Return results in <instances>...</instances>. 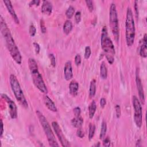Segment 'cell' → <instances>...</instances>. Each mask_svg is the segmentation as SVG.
Masks as SVG:
<instances>
[{"label": "cell", "mask_w": 147, "mask_h": 147, "mask_svg": "<svg viewBox=\"0 0 147 147\" xmlns=\"http://www.w3.org/2000/svg\"><path fill=\"white\" fill-rule=\"evenodd\" d=\"M0 30L6 43V47L13 59L18 64H21L22 62V56L21 53L13 39L10 30L9 29L5 20L2 16L0 17Z\"/></svg>", "instance_id": "cell-1"}, {"label": "cell", "mask_w": 147, "mask_h": 147, "mask_svg": "<svg viewBox=\"0 0 147 147\" xmlns=\"http://www.w3.org/2000/svg\"><path fill=\"white\" fill-rule=\"evenodd\" d=\"M28 66L33 84L40 92L47 94L48 93L47 87L41 74L38 71L37 63L34 59L29 58L28 59Z\"/></svg>", "instance_id": "cell-2"}, {"label": "cell", "mask_w": 147, "mask_h": 147, "mask_svg": "<svg viewBox=\"0 0 147 147\" xmlns=\"http://www.w3.org/2000/svg\"><path fill=\"white\" fill-rule=\"evenodd\" d=\"M100 45L103 51L105 52L106 57L109 64H112L114 61L115 48L111 40L109 37L106 26H104L102 30L100 37Z\"/></svg>", "instance_id": "cell-3"}, {"label": "cell", "mask_w": 147, "mask_h": 147, "mask_svg": "<svg viewBox=\"0 0 147 147\" xmlns=\"http://www.w3.org/2000/svg\"><path fill=\"white\" fill-rule=\"evenodd\" d=\"M135 24L132 10L128 7L126 11L125 22V37L126 42L128 47L133 45L135 38Z\"/></svg>", "instance_id": "cell-4"}, {"label": "cell", "mask_w": 147, "mask_h": 147, "mask_svg": "<svg viewBox=\"0 0 147 147\" xmlns=\"http://www.w3.org/2000/svg\"><path fill=\"white\" fill-rule=\"evenodd\" d=\"M36 113L40 123L44 130V131L47 136L49 146H59V145L58 144V143L56 140L55 136L51 129V126H50L48 121L46 119V118L39 110H37L36 111Z\"/></svg>", "instance_id": "cell-5"}, {"label": "cell", "mask_w": 147, "mask_h": 147, "mask_svg": "<svg viewBox=\"0 0 147 147\" xmlns=\"http://www.w3.org/2000/svg\"><path fill=\"white\" fill-rule=\"evenodd\" d=\"M10 84L17 100L23 107L25 109L28 108V103L24 96L23 91L21 89V86L17 77L13 74H11L10 76Z\"/></svg>", "instance_id": "cell-6"}, {"label": "cell", "mask_w": 147, "mask_h": 147, "mask_svg": "<svg viewBox=\"0 0 147 147\" xmlns=\"http://www.w3.org/2000/svg\"><path fill=\"white\" fill-rule=\"evenodd\" d=\"M109 25L111 28L114 38L116 41H118L119 37V22L117 16L116 5L111 3L109 10Z\"/></svg>", "instance_id": "cell-7"}, {"label": "cell", "mask_w": 147, "mask_h": 147, "mask_svg": "<svg viewBox=\"0 0 147 147\" xmlns=\"http://www.w3.org/2000/svg\"><path fill=\"white\" fill-rule=\"evenodd\" d=\"M133 105L134 108V121L136 126L140 128L142 124V106L136 95L133 96Z\"/></svg>", "instance_id": "cell-8"}, {"label": "cell", "mask_w": 147, "mask_h": 147, "mask_svg": "<svg viewBox=\"0 0 147 147\" xmlns=\"http://www.w3.org/2000/svg\"><path fill=\"white\" fill-rule=\"evenodd\" d=\"M52 126L54 130V131L57 136L59 141L61 143L62 146L64 147H68L70 146L71 145L69 141L66 139L65 137L63 134V133L59 125V123L56 121H53L52 122Z\"/></svg>", "instance_id": "cell-9"}, {"label": "cell", "mask_w": 147, "mask_h": 147, "mask_svg": "<svg viewBox=\"0 0 147 147\" xmlns=\"http://www.w3.org/2000/svg\"><path fill=\"white\" fill-rule=\"evenodd\" d=\"M1 96L8 105L9 113L11 118L16 119L17 117V109L16 103L5 94H2Z\"/></svg>", "instance_id": "cell-10"}, {"label": "cell", "mask_w": 147, "mask_h": 147, "mask_svg": "<svg viewBox=\"0 0 147 147\" xmlns=\"http://www.w3.org/2000/svg\"><path fill=\"white\" fill-rule=\"evenodd\" d=\"M136 86L137 88L138 92V95L140 99V101L142 104H144L145 102V94H144V91L143 88V86L142 84L141 80L140 79V75H139V72L138 69H137L136 71Z\"/></svg>", "instance_id": "cell-11"}, {"label": "cell", "mask_w": 147, "mask_h": 147, "mask_svg": "<svg viewBox=\"0 0 147 147\" xmlns=\"http://www.w3.org/2000/svg\"><path fill=\"white\" fill-rule=\"evenodd\" d=\"M3 2L4 3L8 12L10 13V14L11 15V17L13 18V20L14 21V22L17 24H20V21L16 13L15 10H14V8L13 7L12 3L9 0H3Z\"/></svg>", "instance_id": "cell-12"}, {"label": "cell", "mask_w": 147, "mask_h": 147, "mask_svg": "<svg viewBox=\"0 0 147 147\" xmlns=\"http://www.w3.org/2000/svg\"><path fill=\"white\" fill-rule=\"evenodd\" d=\"M64 75L66 80H69L73 77L72 64L70 61H68L65 63L64 67Z\"/></svg>", "instance_id": "cell-13"}, {"label": "cell", "mask_w": 147, "mask_h": 147, "mask_svg": "<svg viewBox=\"0 0 147 147\" xmlns=\"http://www.w3.org/2000/svg\"><path fill=\"white\" fill-rule=\"evenodd\" d=\"M43 101L46 106V107L51 111L53 112H56L57 111V107L55 106V103L52 101V100L47 95H45L43 96Z\"/></svg>", "instance_id": "cell-14"}, {"label": "cell", "mask_w": 147, "mask_h": 147, "mask_svg": "<svg viewBox=\"0 0 147 147\" xmlns=\"http://www.w3.org/2000/svg\"><path fill=\"white\" fill-rule=\"evenodd\" d=\"M52 3L48 1H43L41 6V12L47 15H51L52 11Z\"/></svg>", "instance_id": "cell-15"}, {"label": "cell", "mask_w": 147, "mask_h": 147, "mask_svg": "<svg viewBox=\"0 0 147 147\" xmlns=\"http://www.w3.org/2000/svg\"><path fill=\"white\" fill-rule=\"evenodd\" d=\"M146 34L145 33L144 36V37L141 42V45L140 48V55L144 58L146 57L147 56V43H146Z\"/></svg>", "instance_id": "cell-16"}, {"label": "cell", "mask_w": 147, "mask_h": 147, "mask_svg": "<svg viewBox=\"0 0 147 147\" xmlns=\"http://www.w3.org/2000/svg\"><path fill=\"white\" fill-rule=\"evenodd\" d=\"M69 90L70 94L73 96H75L78 94L79 90V84L75 80H72L70 82L69 85Z\"/></svg>", "instance_id": "cell-17"}, {"label": "cell", "mask_w": 147, "mask_h": 147, "mask_svg": "<svg viewBox=\"0 0 147 147\" xmlns=\"http://www.w3.org/2000/svg\"><path fill=\"white\" fill-rule=\"evenodd\" d=\"M71 123L72 126L76 128H80L83 123V119L80 115L78 117H75L71 120Z\"/></svg>", "instance_id": "cell-18"}, {"label": "cell", "mask_w": 147, "mask_h": 147, "mask_svg": "<svg viewBox=\"0 0 147 147\" xmlns=\"http://www.w3.org/2000/svg\"><path fill=\"white\" fill-rule=\"evenodd\" d=\"M96 110V105L94 100H92L88 106V115L90 119H92L95 113Z\"/></svg>", "instance_id": "cell-19"}, {"label": "cell", "mask_w": 147, "mask_h": 147, "mask_svg": "<svg viewBox=\"0 0 147 147\" xmlns=\"http://www.w3.org/2000/svg\"><path fill=\"white\" fill-rule=\"evenodd\" d=\"M100 76L102 79H106L107 77V69L104 61L100 65Z\"/></svg>", "instance_id": "cell-20"}, {"label": "cell", "mask_w": 147, "mask_h": 147, "mask_svg": "<svg viewBox=\"0 0 147 147\" xmlns=\"http://www.w3.org/2000/svg\"><path fill=\"white\" fill-rule=\"evenodd\" d=\"M72 29V24L69 20H67L63 25V32L65 34H68Z\"/></svg>", "instance_id": "cell-21"}, {"label": "cell", "mask_w": 147, "mask_h": 147, "mask_svg": "<svg viewBox=\"0 0 147 147\" xmlns=\"http://www.w3.org/2000/svg\"><path fill=\"white\" fill-rule=\"evenodd\" d=\"M96 93V81L95 79H92L90 84L89 88V96L90 98L94 97Z\"/></svg>", "instance_id": "cell-22"}, {"label": "cell", "mask_w": 147, "mask_h": 147, "mask_svg": "<svg viewBox=\"0 0 147 147\" xmlns=\"http://www.w3.org/2000/svg\"><path fill=\"white\" fill-rule=\"evenodd\" d=\"M107 131V124L106 122L105 121H103L101 125V129L99 135L100 139H103L104 137L106 136V133Z\"/></svg>", "instance_id": "cell-23"}, {"label": "cell", "mask_w": 147, "mask_h": 147, "mask_svg": "<svg viewBox=\"0 0 147 147\" xmlns=\"http://www.w3.org/2000/svg\"><path fill=\"white\" fill-rule=\"evenodd\" d=\"M95 130V126L93 123H90L89 125V130H88V140L90 141L92 139L94 136Z\"/></svg>", "instance_id": "cell-24"}, {"label": "cell", "mask_w": 147, "mask_h": 147, "mask_svg": "<svg viewBox=\"0 0 147 147\" xmlns=\"http://www.w3.org/2000/svg\"><path fill=\"white\" fill-rule=\"evenodd\" d=\"M75 13V8L72 6H69L65 12V16L68 20L71 19Z\"/></svg>", "instance_id": "cell-25"}, {"label": "cell", "mask_w": 147, "mask_h": 147, "mask_svg": "<svg viewBox=\"0 0 147 147\" xmlns=\"http://www.w3.org/2000/svg\"><path fill=\"white\" fill-rule=\"evenodd\" d=\"M85 2L86 3V5L90 12H92L94 10V3L93 1L91 0H86L85 1Z\"/></svg>", "instance_id": "cell-26"}, {"label": "cell", "mask_w": 147, "mask_h": 147, "mask_svg": "<svg viewBox=\"0 0 147 147\" xmlns=\"http://www.w3.org/2000/svg\"><path fill=\"white\" fill-rule=\"evenodd\" d=\"M91 54V50L89 46H87L85 48V52H84V58L86 59H88Z\"/></svg>", "instance_id": "cell-27"}, {"label": "cell", "mask_w": 147, "mask_h": 147, "mask_svg": "<svg viewBox=\"0 0 147 147\" xmlns=\"http://www.w3.org/2000/svg\"><path fill=\"white\" fill-rule=\"evenodd\" d=\"M29 32L30 35L32 37H33L35 35V34L36 33V29L35 26L33 24H31L30 25L29 29Z\"/></svg>", "instance_id": "cell-28"}, {"label": "cell", "mask_w": 147, "mask_h": 147, "mask_svg": "<svg viewBox=\"0 0 147 147\" xmlns=\"http://www.w3.org/2000/svg\"><path fill=\"white\" fill-rule=\"evenodd\" d=\"M75 21L76 24H79L81 21V12L77 11L75 14Z\"/></svg>", "instance_id": "cell-29"}, {"label": "cell", "mask_w": 147, "mask_h": 147, "mask_svg": "<svg viewBox=\"0 0 147 147\" xmlns=\"http://www.w3.org/2000/svg\"><path fill=\"white\" fill-rule=\"evenodd\" d=\"M115 110L116 117L117 118H119L121 117V110L120 106L118 105H116L115 106Z\"/></svg>", "instance_id": "cell-30"}, {"label": "cell", "mask_w": 147, "mask_h": 147, "mask_svg": "<svg viewBox=\"0 0 147 147\" xmlns=\"http://www.w3.org/2000/svg\"><path fill=\"white\" fill-rule=\"evenodd\" d=\"M49 57L51 61V65L55 67L56 65V61H55V57L53 53H50L49 55Z\"/></svg>", "instance_id": "cell-31"}, {"label": "cell", "mask_w": 147, "mask_h": 147, "mask_svg": "<svg viewBox=\"0 0 147 147\" xmlns=\"http://www.w3.org/2000/svg\"><path fill=\"white\" fill-rule=\"evenodd\" d=\"M40 28H41V30L42 33H45L46 32L47 29L46 26L45 25V22L43 20H40Z\"/></svg>", "instance_id": "cell-32"}, {"label": "cell", "mask_w": 147, "mask_h": 147, "mask_svg": "<svg viewBox=\"0 0 147 147\" xmlns=\"http://www.w3.org/2000/svg\"><path fill=\"white\" fill-rule=\"evenodd\" d=\"M75 64L78 66L81 63V56L79 54H77L75 57Z\"/></svg>", "instance_id": "cell-33"}, {"label": "cell", "mask_w": 147, "mask_h": 147, "mask_svg": "<svg viewBox=\"0 0 147 147\" xmlns=\"http://www.w3.org/2000/svg\"><path fill=\"white\" fill-rule=\"evenodd\" d=\"M110 143H111V141L109 138V137H106L103 141V145L104 146H110Z\"/></svg>", "instance_id": "cell-34"}, {"label": "cell", "mask_w": 147, "mask_h": 147, "mask_svg": "<svg viewBox=\"0 0 147 147\" xmlns=\"http://www.w3.org/2000/svg\"><path fill=\"white\" fill-rule=\"evenodd\" d=\"M76 136L80 138H83L84 137V133L83 132V131L80 129V128H79L77 131H76Z\"/></svg>", "instance_id": "cell-35"}, {"label": "cell", "mask_w": 147, "mask_h": 147, "mask_svg": "<svg viewBox=\"0 0 147 147\" xmlns=\"http://www.w3.org/2000/svg\"><path fill=\"white\" fill-rule=\"evenodd\" d=\"M73 112H74V114L75 116V117H78V116H79L80 115L81 110H80L79 107H75L74 109Z\"/></svg>", "instance_id": "cell-36"}, {"label": "cell", "mask_w": 147, "mask_h": 147, "mask_svg": "<svg viewBox=\"0 0 147 147\" xmlns=\"http://www.w3.org/2000/svg\"><path fill=\"white\" fill-rule=\"evenodd\" d=\"M33 46L34 48V51H35L36 53L38 54L40 52V47L39 44L36 42H34L33 43Z\"/></svg>", "instance_id": "cell-37"}, {"label": "cell", "mask_w": 147, "mask_h": 147, "mask_svg": "<svg viewBox=\"0 0 147 147\" xmlns=\"http://www.w3.org/2000/svg\"><path fill=\"white\" fill-rule=\"evenodd\" d=\"M134 10H135V14L136 17L137 19L138 17V1H134Z\"/></svg>", "instance_id": "cell-38"}, {"label": "cell", "mask_w": 147, "mask_h": 147, "mask_svg": "<svg viewBox=\"0 0 147 147\" xmlns=\"http://www.w3.org/2000/svg\"><path fill=\"white\" fill-rule=\"evenodd\" d=\"M40 3V1L39 0H33V1H31L29 3V6L30 7H32L34 5L35 6H38L39 4Z\"/></svg>", "instance_id": "cell-39"}, {"label": "cell", "mask_w": 147, "mask_h": 147, "mask_svg": "<svg viewBox=\"0 0 147 147\" xmlns=\"http://www.w3.org/2000/svg\"><path fill=\"white\" fill-rule=\"evenodd\" d=\"M106 104V100L104 98H102L100 100V105L101 108H104Z\"/></svg>", "instance_id": "cell-40"}, {"label": "cell", "mask_w": 147, "mask_h": 147, "mask_svg": "<svg viewBox=\"0 0 147 147\" xmlns=\"http://www.w3.org/2000/svg\"><path fill=\"white\" fill-rule=\"evenodd\" d=\"M3 133V123L2 120L1 119V133H0L1 137H2Z\"/></svg>", "instance_id": "cell-41"}]
</instances>
